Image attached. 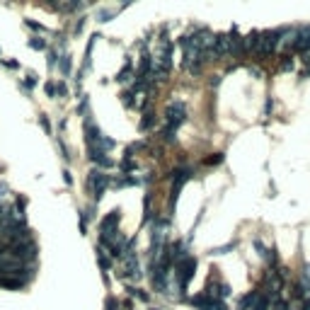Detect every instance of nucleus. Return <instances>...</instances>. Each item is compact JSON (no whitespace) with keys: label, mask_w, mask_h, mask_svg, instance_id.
Returning a JSON list of instances; mask_svg holds the SVG:
<instances>
[{"label":"nucleus","mask_w":310,"mask_h":310,"mask_svg":"<svg viewBox=\"0 0 310 310\" xmlns=\"http://www.w3.org/2000/svg\"><path fill=\"white\" fill-rule=\"evenodd\" d=\"M289 34V29H274V32H259V41H257V51L259 56H269L279 49V44L284 41V37Z\"/></svg>","instance_id":"1"},{"label":"nucleus","mask_w":310,"mask_h":310,"mask_svg":"<svg viewBox=\"0 0 310 310\" xmlns=\"http://www.w3.org/2000/svg\"><path fill=\"white\" fill-rule=\"evenodd\" d=\"M194 271H196V259H194V257H186V259H182V262L175 264V281H177L180 293H185V289L189 286Z\"/></svg>","instance_id":"2"},{"label":"nucleus","mask_w":310,"mask_h":310,"mask_svg":"<svg viewBox=\"0 0 310 310\" xmlns=\"http://www.w3.org/2000/svg\"><path fill=\"white\" fill-rule=\"evenodd\" d=\"M109 185H112V180H109V175H104L102 170H92V172L87 175V186H90L95 201H100V199L104 196V189Z\"/></svg>","instance_id":"3"},{"label":"nucleus","mask_w":310,"mask_h":310,"mask_svg":"<svg viewBox=\"0 0 310 310\" xmlns=\"http://www.w3.org/2000/svg\"><path fill=\"white\" fill-rule=\"evenodd\" d=\"M189 180H191V170H186V167H180V170H175V172H172V194H170V208L177 204V196H180L182 186H185Z\"/></svg>","instance_id":"4"},{"label":"nucleus","mask_w":310,"mask_h":310,"mask_svg":"<svg viewBox=\"0 0 310 310\" xmlns=\"http://www.w3.org/2000/svg\"><path fill=\"white\" fill-rule=\"evenodd\" d=\"M10 254H12V257H17L22 264H27L29 259H37V245H34L32 240H27V243H17V245H10Z\"/></svg>","instance_id":"5"},{"label":"nucleus","mask_w":310,"mask_h":310,"mask_svg":"<svg viewBox=\"0 0 310 310\" xmlns=\"http://www.w3.org/2000/svg\"><path fill=\"white\" fill-rule=\"evenodd\" d=\"M167 126H172V128H180V124L185 122L186 117V109H185V102H172L170 107H167Z\"/></svg>","instance_id":"6"},{"label":"nucleus","mask_w":310,"mask_h":310,"mask_svg":"<svg viewBox=\"0 0 310 310\" xmlns=\"http://www.w3.org/2000/svg\"><path fill=\"white\" fill-rule=\"evenodd\" d=\"M213 51H216L218 59L233 56V37H230V34H218L216 41H213Z\"/></svg>","instance_id":"7"},{"label":"nucleus","mask_w":310,"mask_h":310,"mask_svg":"<svg viewBox=\"0 0 310 310\" xmlns=\"http://www.w3.org/2000/svg\"><path fill=\"white\" fill-rule=\"evenodd\" d=\"M293 51H303V54H308L310 51V27H301V29H296V34H293Z\"/></svg>","instance_id":"8"},{"label":"nucleus","mask_w":310,"mask_h":310,"mask_svg":"<svg viewBox=\"0 0 310 310\" xmlns=\"http://www.w3.org/2000/svg\"><path fill=\"white\" fill-rule=\"evenodd\" d=\"M119 230V211H112L107 218H102V223H100V238H104V235H112V233H117Z\"/></svg>","instance_id":"9"},{"label":"nucleus","mask_w":310,"mask_h":310,"mask_svg":"<svg viewBox=\"0 0 310 310\" xmlns=\"http://www.w3.org/2000/svg\"><path fill=\"white\" fill-rule=\"evenodd\" d=\"M0 286L10 289V291H17V289H24V281H20L15 276H0Z\"/></svg>","instance_id":"10"},{"label":"nucleus","mask_w":310,"mask_h":310,"mask_svg":"<svg viewBox=\"0 0 310 310\" xmlns=\"http://www.w3.org/2000/svg\"><path fill=\"white\" fill-rule=\"evenodd\" d=\"M259 298V291H252V293H248L243 301H240V310H252V306H254V301Z\"/></svg>","instance_id":"11"},{"label":"nucleus","mask_w":310,"mask_h":310,"mask_svg":"<svg viewBox=\"0 0 310 310\" xmlns=\"http://www.w3.org/2000/svg\"><path fill=\"white\" fill-rule=\"evenodd\" d=\"M97 262H100V267H102L104 271H109V267H112V262H109V257L104 254V248H97Z\"/></svg>","instance_id":"12"},{"label":"nucleus","mask_w":310,"mask_h":310,"mask_svg":"<svg viewBox=\"0 0 310 310\" xmlns=\"http://www.w3.org/2000/svg\"><path fill=\"white\" fill-rule=\"evenodd\" d=\"M29 49H34V51H44L46 49V41L41 39V37H29Z\"/></svg>","instance_id":"13"},{"label":"nucleus","mask_w":310,"mask_h":310,"mask_svg":"<svg viewBox=\"0 0 310 310\" xmlns=\"http://www.w3.org/2000/svg\"><path fill=\"white\" fill-rule=\"evenodd\" d=\"M141 182V180H136V177H119V180H114V186H136Z\"/></svg>","instance_id":"14"},{"label":"nucleus","mask_w":310,"mask_h":310,"mask_svg":"<svg viewBox=\"0 0 310 310\" xmlns=\"http://www.w3.org/2000/svg\"><path fill=\"white\" fill-rule=\"evenodd\" d=\"M252 310H269V298L259 293V298L254 301V306H252Z\"/></svg>","instance_id":"15"},{"label":"nucleus","mask_w":310,"mask_h":310,"mask_svg":"<svg viewBox=\"0 0 310 310\" xmlns=\"http://www.w3.org/2000/svg\"><path fill=\"white\" fill-rule=\"evenodd\" d=\"M131 68H133V65H131V61H126V65L122 68V73L117 75V80H119V83H126V80H128V75H131Z\"/></svg>","instance_id":"16"},{"label":"nucleus","mask_w":310,"mask_h":310,"mask_svg":"<svg viewBox=\"0 0 310 310\" xmlns=\"http://www.w3.org/2000/svg\"><path fill=\"white\" fill-rule=\"evenodd\" d=\"M70 68H73L70 56H61V73H63V75H70Z\"/></svg>","instance_id":"17"},{"label":"nucleus","mask_w":310,"mask_h":310,"mask_svg":"<svg viewBox=\"0 0 310 310\" xmlns=\"http://www.w3.org/2000/svg\"><path fill=\"white\" fill-rule=\"evenodd\" d=\"M218 163H223V153H213L211 158H206V165H218Z\"/></svg>","instance_id":"18"},{"label":"nucleus","mask_w":310,"mask_h":310,"mask_svg":"<svg viewBox=\"0 0 310 310\" xmlns=\"http://www.w3.org/2000/svg\"><path fill=\"white\" fill-rule=\"evenodd\" d=\"M153 122H155V117H153V114H145V119L141 122V131H148V128L153 126Z\"/></svg>","instance_id":"19"},{"label":"nucleus","mask_w":310,"mask_h":310,"mask_svg":"<svg viewBox=\"0 0 310 310\" xmlns=\"http://www.w3.org/2000/svg\"><path fill=\"white\" fill-rule=\"evenodd\" d=\"M39 124H41V128H44L46 133H51V122L46 119V114H39Z\"/></svg>","instance_id":"20"},{"label":"nucleus","mask_w":310,"mask_h":310,"mask_svg":"<svg viewBox=\"0 0 310 310\" xmlns=\"http://www.w3.org/2000/svg\"><path fill=\"white\" fill-rule=\"evenodd\" d=\"M131 170H136V163L131 158H126L124 163H122V172H131Z\"/></svg>","instance_id":"21"},{"label":"nucleus","mask_w":310,"mask_h":310,"mask_svg":"<svg viewBox=\"0 0 310 310\" xmlns=\"http://www.w3.org/2000/svg\"><path fill=\"white\" fill-rule=\"evenodd\" d=\"M24 24H27L29 29H34V32H44V27H41L39 22H34V20H24Z\"/></svg>","instance_id":"22"},{"label":"nucleus","mask_w":310,"mask_h":310,"mask_svg":"<svg viewBox=\"0 0 310 310\" xmlns=\"http://www.w3.org/2000/svg\"><path fill=\"white\" fill-rule=\"evenodd\" d=\"M44 92H46L49 97H56V95H59V92H56V85H54V83H46V85H44Z\"/></svg>","instance_id":"23"},{"label":"nucleus","mask_w":310,"mask_h":310,"mask_svg":"<svg viewBox=\"0 0 310 310\" xmlns=\"http://www.w3.org/2000/svg\"><path fill=\"white\" fill-rule=\"evenodd\" d=\"M112 15H114L112 10H102V12L97 15V20H100V22H109V17H112Z\"/></svg>","instance_id":"24"},{"label":"nucleus","mask_w":310,"mask_h":310,"mask_svg":"<svg viewBox=\"0 0 310 310\" xmlns=\"http://www.w3.org/2000/svg\"><path fill=\"white\" fill-rule=\"evenodd\" d=\"M34 85H37V75H34V73H29V75H27V80H24V87H29V90H32Z\"/></svg>","instance_id":"25"},{"label":"nucleus","mask_w":310,"mask_h":310,"mask_svg":"<svg viewBox=\"0 0 310 310\" xmlns=\"http://www.w3.org/2000/svg\"><path fill=\"white\" fill-rule=\"evenodd\" d=\"M128 291H131V296H136L138 301H148V296H145L141 289H128Z\"/></svg>","instance_id":"26"},{"label":"nucleus","mask_w":310,"mask_h":310,"mask_svg":"<svg viewBox=\"0 0 310 310\" xmlns=\"http://www.w3.org/2000/svg\"><path fill=\"white\" fill-rule=\"evenodd\" d=\"M281 68H284V70H293V59H291V56H284V61H281Z\"/></svg>","instance_id":"27"},{"label":"nucleus","mask_w":310,"mask_h":310,"mask_svg":"<svg viewBox=\"0 0 310 310\" xmlns=\"http://www.w3.org/2000/svg\"><path fill=\"white\" fill-rule=\"evenodd\" d=\"M46 61H49V68H54V65H56V61H59L56 51H49V59H46Z\"/></svg>","instance_id":"28"},{"label":"nucleus","mask_w":310,"mask_h":310,"mask_svg":"<svg viewBox=\"0 0 310 310\" xmlns=\"http://www.w3.org/2000/svg\"><path fill=\"white\" fill-rule=\"evenodd\" d=\"M2 65H5V68H10V70H17V68H20V63H17V61H2Z\"/></svg>","instance_id":"29"},{"label":"nucleus","mask_w":310,"mask_h":310,"mask_svg":"<svg viewBox=\"0 0 310 310\" xmlns=\"http://www.w3.org/2000/svg\"><path fill=\"white\" fill-rule=\"evenodd\" d=\"M218 85H221V75H213L211 78V87H218Z\"/></svg>","instance_id":"30"},{"label":"nucleus","mask_w":310,"mask_h":310,"mask_svg":"<svg viewBox=\"0 0 310 310\" xmlns=\"http://www.w3.org/2000/svg\"><path fill=\"white\" fill-rule=\"evenodd\" d=\"M63 182H65V185H73V177H70V172H68V170L63 172Z\"/></svg>","instance_id":"31"},{"label":"nucleus","mask_w":310,"mask_h":310,"mask_svg":"<svg viewBox=\"0 0 310 310\" xmlns=\"http://www.w3.org/2000/svg\"><path fill=\"white\" fill-rule=\"evenodd\" d=\"M7 191H10V186L5 185V182H0V196H5Z\"/></svg>","instance_id":"32"},{"label":"nucleus","mask_w":310,"mask_h":310,"mask_svg":"<svg viewBox=\"0 0 310 310\" xmlns=\"http://www.w3.org/2000/svg\"><path fill=\"white\" fill-rule=\"evenodd\" d=\"M303 274L308 276V281H310V267H306V269H303Z\"/></svg>","instance_id":"33"},{"label":"nucleus","mask_w":310,"mask_h":310,"mask_svg":"<svg viewBox=\"0 0 310 310\" xmlns=\"http://www.w3.org/2000/svg\"><path fill=\"white\" fill-rule=\"evenodd\" d=\"M303 310H310V298L306 301V306H303Z\"/></svg>","instance_id":"34"},{"label":"nucleus","mask_w":310,"mask_h":310,"mask_svg":"<svg viewBox=\"0 0 310 310\" xmlns=\"http://www.w3.org/2000/svg\"><path fill=\"white\" fill-rule=\"evenodd\" d=\"M2 213H5V211H2V206H0V218H2Z\"/></svg>","instance_id":"35"}]
</instances>
